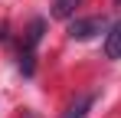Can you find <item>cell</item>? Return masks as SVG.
<instances>
[{
    "label": "cell",
    "instance_id": "5b68a950",
    "mask_svg": "<svg viewBox=\"0 0 121 118\" xmlns=\"http://www.w3.org/2000/svg\"><path fill=\"white\" fill-rule=\"evenodd\" d=\"M75 3H79V0H59L52 13H56V17H59V20H65V17H69V13H72V7H75Z\"/></svg>",
    "mask_w": 121,
    "mask_h": 118
},
{
    "label": "cell",
    "instance_id": "52a82bcc",
    "mask_svg": "<svg viewBox=\"0 0 121 118\" xmlns=\"http://www.w3.org/2000/svg\"><path fill=\"white\" fill-rule=\"evenodd\" d=\"M20 118H39V115H36V112H30V108H26V112H23Z\"/></svg>",
    "mask_w": 121,
    "mask_h": 118
},
{
    "label": "cell",
    "instance_id": "8992f818",
    "mask_svg": "<svg viewBox=\"0 0 121 118\" xmlns=\"http://www.w3.org/2000/svg\"><path fill=\"white\" fill-rule=\"evenodd\" d=\"M20 69H23V76H33V53L30 49L20 53Z\"/></svg>",
    "mask_w": 121,
    "mask_h": 118
},
{
    "label": "cell",
    "instance_id": "7a4b0ae2",
    "mask_svg": "<svg viewBox=\"0 0 121 118\" xmlns=\"http://www.w3.org/2000/svg\"><path fill=\"white\" fill-rule=\"evenodd\" d=\"M92 105H95V95L85 92V95H79L75 102H69V108L62 112V118H85L88 112H92Z\"/></svg>",
    "mask_w": 121,
    "mask_h": 118
},
{
    "label": "cell",
    "instance_id": "3957f363",
    "mask_svg": "<svg viewBox=\"0 0 121 118\" xmlns=\"http://www.w3.org/2000/svg\"><path fill=\"white\" fill-rule=\"evenodd\" d=\"M105 56L108 59H121V23H115L105 36Z\"/></svg>",
    "mask_w": 121,
    "mask_h": 118
},
{
    "label": "cell",
    "instance_id": "277c9868",
    "mask_svg": "<svg viewBox=\"0 0 121 118\" xmlns=\"http://www.w3.org/2000/svg\"><path fill=\"white\" fill-rule=\"evenodd\" d=\"M43 30H46V23H43V20H33V23H30V30H26V43H23V49H30V53H33V49H36V43L43 39Z\"/></svg>",
    "mask_w": 121,
    "mask_h": 118
},
{
    "label": "cell",
    "instance_id": "6da1fadb",
    "mask_svg": "<svg viewBox=\"0 0 121 118\" xmlns=\"http://www.w3.org/2000/svg\"><path fill=\"white\" fill-rule=\"evenodd\" d=\"M101 30H105V20L101 17H85V20H72L69 36L72 39H92V36H98Z\"/></svg>",
    "mask_w": 121,
    "mask_h": 118
},
{
    "label": "cell",
    "instance_id": "ba28073f",
    "mask_svg": "<svg viewBox=\"0 0 121 118\" xmlns=\"http://www.w3.org/2000/svg\"><path fill=\"white\" fill-rule=\"evenodd\" d=\"M3 39H7V26H0V43H3Z\"/></svg>",
    "mask_w": 121,
    "mask_h": 118
},
{
    "label": "cell",
    "instance_id": "9c48e42d",
    "mask_svg": "<svg viewBox=\"0 0 121 118\" xmlns=\"http://www.w3.org/2000/svg\"><path fill=\"white\" fill-rule=\"evenodd\" d=\"M115 3H118V7H121V0H115Z\"/></svg>",
    "mask_w": 121,
    "mask_h": 118
}]
</instances>
